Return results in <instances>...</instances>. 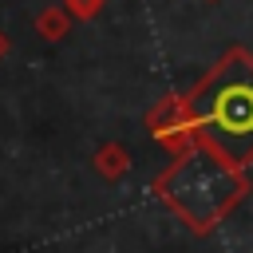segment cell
<instances>
[{
    "mask_svg": "<svg viewBox=\"0 0 253 253\" xmlns=\"http://www.w3.org/2000/svg\"><path fill=\"white\" fill-rule=\"evenodd\" d=\"M40 28H43V32H47V36H59V32H63V28H67V20H63V16H59V12H55V8H47V12H43V16H40Z\"/></svg>",
    "mask_w": 253,
    "mask_h": 253,
    "instance_id": "obj_3",
    "label": "cell"
},
{
    "mask_svg": "<svg viewBox=\"0 0 253 253\" xmlns=\"http://www.w3.org/2000/svg\"><path fill=\"white\" fill-rule=\"evenodd\" d=\"M63 4H67L75 16H95V12L103 8V0H63Z\"/></svg>",
    "mask_w": 253,
    "mask_h": 253,
    "instance_id": "obj_4",
    "label": "cell"
},
{
    "mask_svg": "<svg viewBox=\"0 0 253 253\" xmlns=\"http://www.w3.org/2000/svg\"><path fill=\"white\" fill-rule=\"evenodd\" d=\"M166 194L170 202L194 217L198 225H210L217 213H225V206L237 194V182L206 154H186L182 166H174V174L166 178Z\"/></svg>",
    "mask_w": 253,
    "mask_h": 253,
    "instance_id": "obj_2",
    "label": "cell"
},
{
    "mask_svg": "<svg viewBox=\"0 0 253 253\" xmlns=\"http://www.w3.org/2000/svg\"><path fill=\"white\" fill-rule=\"evenodd\" d=\"M4 47H8V43H4V36H0V51H4Z\"/></svg>",
    "mask_w": 253,
    "mask_h": 253,
    "instance_id": "obj_5",
    "label": "cell"
},
{
    "mask_svg": "<svg viewBox=\"0 0 253 253\" xmlns=\"http://www.w3.org/2000/svg\"><path fill=\"white\" fill-rule=\"evenodd\" d=\"M194 123L202 138L233 166L253 158V59L229 51L194 95Z\"/></svg>",
    "mask_w": 253,
    "mask_h": 253,
    "instance_id": "obj_1",
    "label": "cell"
}]
</instances>
